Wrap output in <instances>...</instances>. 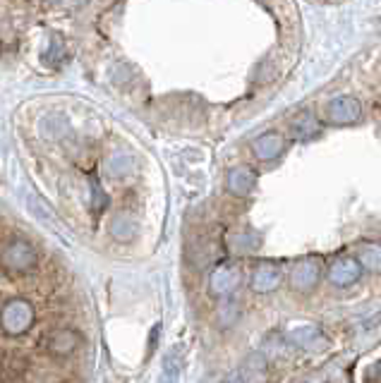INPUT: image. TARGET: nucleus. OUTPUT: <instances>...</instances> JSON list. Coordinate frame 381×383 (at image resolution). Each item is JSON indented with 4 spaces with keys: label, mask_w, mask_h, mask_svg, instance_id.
Instances as JSON below:
<instances>
[{
    "label": "nucleus",
    "mask_w": 381,
    "mask_h": 383,
    "mask_svg": "<svg viewBox=\"0 0 381 383\" xmlns=\"http://www.w3.org/2000/svg\"><path fill=\"white\" fill-rule=\"evenodd\" d=\"M34 324V307L27 300H10L0 309V326L8 336H22Z\"/></svg>",
    "instance_id": "1"
},
{
    "label": "nucleus",
    "mask_w": 381,
    "mask_h": 383,
    "mask_svg": "<svg viewBox=\"0 0 381 383\" xmlns=\"http://www.w3.org/2000/svg\"><path fill=\"white\" fill-rule=\"evenodd\" d=\"M0 264H3V269H8L10 273L32 271L34 266H36V249L29 245V242L15 240V242H10V245L3 249Z\"/></svg>",
    "instance_id": "2"
},
{
    "label": "nucleus",
    "mask_w": 381,
    "mask_h": 383,
    "mask_svg": "<svg viewBox=\"0 0 381 383\" xmlns=\"http://www.w3.org/2000/svg\"><path fill=\"white\" fill-rule=\"evenodd\" d=\"M319 278H322V261L317 257L302 259L300 264H295L293 273H290V285L298 293H310V290L317 288Z\"/></svg>",
    "instance_id": "3"
},
{
    "label": "nucleus",
    "mask_w": 381,
    "mask_h": 383,
    "mask_svg": "<svg viewBox=\"0 0 381 383\" xmlns=\"http://www.w3.org/2000/svg\"><path fill=\"white\" fill-rule=\"evenodd\" d=\"M362 115V106L353 96H338L326 106V118L334 125H350Z\"/></svg>",
    "instance_id": "4"
},
{
    "label": "nucleus",
    "mask_w": 381,
    "mask_h": 383,
    "mask_svg": "<svg viewBox=\"0 0 381 383\" xmlns=\"http://www.w3.org/2000/svg\"><path fill=\"white\" fill-rule=\"evenodd\" d=\"M362 276V264L358 259L343 257L334 261V266L329 269V281L338 285V288H348V285L358 283Z\"/></svg>",
    "instance_id": "5"
},
{
    "label": "nucleus",
    "mask_w": 381,
    "mask_h": 383,
    "mask_svg": "<svg viewBox=\"0 0 381 383\" xmlns=\"http://www.w3.org/2000/svg\"><path fill=\"white\" fill-rule=\"evenodd\" d=\"M80 343H82L80 333L72 331V328H60V331H56L48 338V352L56 357H68L80 348Z\"/></svg>",
    "instance_id": "6"
},
{
    "label": "nucleus",
    "mask_w": 381,
    "mask_h": 383,
    "mask_svg": "<svg viewBox=\"0 0 381 383\" xmlns=\"http://www.w3.org/2000/svg\"><path fill=\"white\" fill-rule=\"evenodd\" d=\"M283 149H286V139L278 135V132H266V135L254 139L252 144V151L259 161H274V158L283 154Z\"/></svg>",
    "instance_id": "7"
},
{
    "label": "nucleus",
    "mask_w": 381,
    "mask_h": 383,
    "mask_svg": "<svg viewBox=\"0 0 381 383\" xmlns=\"http://www.w3.org/2000/svg\"><path fill=\"white\" fill-rule=\"evenodd\" d=\"M240 283V271L235 266H219L214 273H211V293L216 297H226L231 295Z\"/></svg>",
    "instance_id": "8"
},
{
    "label": "nucleus",
    "mask_w": 381,
    "mask_h": 383,
    "mask_svg": "<svg viewBox=\"0 0 381 383\" xmlns=\"http://www.w3.org/2000/svg\"><path fill=\"white\" fill-rule=\"evenodd\" d=\"M281 269L276 264H262L252 273V290L254 293H271L281 285Z\"/></svg>",
    "instance_id": "9"
},
{
    "label": "nucleus",
    "mask_w": 381,
    "mask_h": 383,
    "mask_svg": "<svg viewBox=\"0 0 381 383\" xmlns=\"http://www.w3.org/2000/svg\"><path fill=\"white\" fill-rule=\"evenodd\" d=\"M290 132H293L295 139H300V142H307V139L317 137L319 132H322V125H319L317 115L312 111H302L295 115L293 120H290Z\"/></svg>",
    "instance_id": "10"
},
{
    "label": "nucleus",
    "mask_w": 381,
    "mask_h": 383,
    "mask_svg": "<svg viewBox=\"0 0 381 383\" xmlns=\"http://www.w3.org/2000/svg\"><path fill=\"white\" fill-rule=\"evenodd\" d=\"M254 185H257V175H254L252 168L247 166H240V168H233L231 173H228V190L235 197H247Z\"/></svg>",
    "instance_id": "11"
},
{
    "label": "nucleus",
    "mask_w": 381,
    "mask_h": 383,
    "mask_svg": "<svg viewBox=\"0 0 381 383\" xmlns=\"http://www.w3.org/2000/svg\"><path fill=\"white\" fill-rule=\"evenodd\" d=\"M135 166H137V161L130 151H116V154L108 156L106 173L111 175V178H125V175H130L132 170H135Z\"/></svg>",
    "instance_id": "12"
},
{
    "label": "nucleus",
    "mask_w": 381,
    "mask_h": 383,
    "mask_svg": "<svg viewBox=\"0 0 381 383\" xmlns=\"http://www.w3.org/2000/svg\"><path fill=\"white\" fill-rule=\"evenodd\" d=\"M137 233V223L132 221L130 216H116L113 218V223H111V235L116 237L118 242H130L132 237H135Z\"/></svg>",
    "instance_id": "13"
},
{
    "label": "nucleus",
    "mask_w": 381,
    "mask_h": 383,
    "mask_svg": "<svg viewBox=\"0 0 381 383\" xmlns=\"http://www.w3.org/2000/svg\"><path fill=\"white\" fill-rule=\"evenodd\" d=\"M257 237H252L250 233H240V235H233L231 237V247L235 249V252H240V254H247V252H252L254 247H257Z\"/></svg>",
    "instance_id": "14"
},
{
    "label": "nucleus",
    "mask_w": 381,
    "mask_h": 383,
    "mask_svg": "<svg viewBox=\"0 0 381 383\" xmlns=\"http://www.w3.org/2000/svg\"><path fill=\"white\" fill-rule=\"evenodd\" d=\"M314 338H322L319 336V331L317 328H298V331L295 333H290V340H293V343H298V345H302V348H310V343Z\"/></svg>",
    "instance_id": "15"
},
{
    "label": "nucleus",
    "mask_w": 381,
    "mask_h": 383,
    "mask_svg": "<svg viewBox=\"0 0 381 383\" xmlns=\"http://www.w3.org/2000/svg\"><path fill=\"white\" fill-rule=\"evenodd\" d=\"M173 352L166 357V362H163V376H161V383H175L178 381V364H173Z\"/></svg>",
    "instance_id": "16"
},
{
    "label": "nucleus",
    "mask_w": 381,
    "mask_h": 383,
    "mask_svg": "<svg viewBox=\"0 0 381 383\" xmlns=\"http://www.w3.org/2000/svg\"><path fill=\"white\" fill-rule=\"evenodd\" d=\"M360 264H365L367 269H372V271H377L379 269V247H365L362 249V261Z\"/></svg>",
    "instance_id": "17"
},
{
    "label": "nucleus",
    "mask_w": 381,
    "mask_h": 383,
    "mask_svg": "<svg viewBox=\"0 0 381 383\" xmlns=\"http://www.w3.org/2000/svg\"><path fill=\"white\" fill-rule=\"evenodd\" d=\"M106 194H104V190H101V185L96 180H92V209L94 211H101L106 206Z\"/></svg>",
    "instance_id": "18"
},
{
    "label": "nucleus",
    "mask_w": 381,
    "mask_h": 383,
    "mask_svg": "<svg viewBox=\"0 0 381 383\" xmlns=\"http://www.w3.org/2000/svg\"><path fill=\"white\" fill-rule=\"evenodd\" d=\"M58 56H63V41L58 39V36H53L51 39V48H48V53H46V63H56Z\"/></svg>",
    "instance_id": "19"
}]
</instances>
